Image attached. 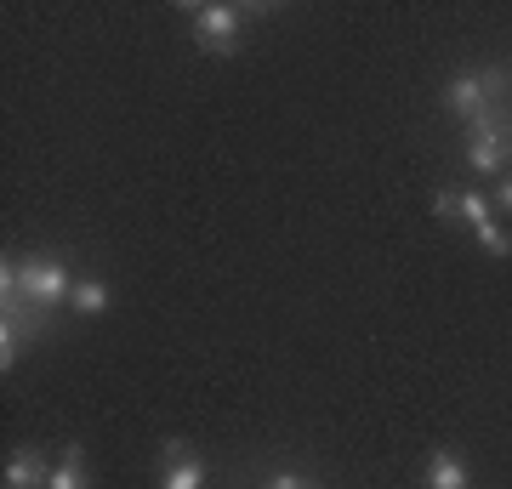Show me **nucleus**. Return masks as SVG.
I'll return each mask as SVG.
<instances>
[{"mask_svg":"<svg viewBox=\"0 0 512 489\" xmlns=\"http://www.w3.org/2000/svg\"><path fill=\"white\" fill-rule=\"evenodd\" d=\"M69 296H74L69 262H57V256H23L18 268H12V256H6V268H0V308H57Z\"/></svg>","mask_w":512,"mask_h":489,"instance_id":"obj_1","label":"nucleus"},{"mask_svg":"<svg viewBox=\"0 0 512 489\" xmlns=\"http://www.w3.org/2000/svg\"><path fill=\"white\" fill-rule=\"evenodd\" d=\"M507 91V74H478V69H456L444 80V109L456 114V120H484L495 109V97Z\"/></svg>","mask_w":512,"mask_h":489,"instance_id":"obj_2","label":"nucleus"},{"mask_svg":"<svg viewBox=\"0 0 512 489\" xmlns=\"http://www.w3.org/2000/svg\"><path fill=\"white\" fill-rule=\"evenodd\" d=\"M188 23H194V46L200 52H239V40H245V23H239V6L228 0H200V6H188Z\"/></svg>","mask_w":512,"mask_h":489,"instance_id":"obj_3","label":"nucleus"},{"mask_svg":"<svg viewBox=\"0 0 512 489\" xmlns=\"http://www.w3.org/2000/svg\"><path fill=\"white\" fill-rule=\"evenodd\" d=\"M473 137H467V165H473L478 177H495V171H507L512 160V120L501 109H490L484 120H473Z\"/></svg>","mask_w":512,"mask_h":489,"instance_id":"obj_4","label":"nucleus"},{"mask_svg":"<svg viewBox=\"0 0 512 489\" xmlns=\"http://www.w3.org/2000/svg\"><path fill=\"white\" fill-rule=\"evenodd\" d=\"M160 489H205V461L188 450L183 438H165V472Z\"/></svg>","mask_w":512,"mask_h":489,"instance_id":"obj_5","label":"nucleus"},{"mask_svg":"<svg viewBox=\"0 0 512 489\" xmlns=\"http://www.w3.org/2000/svg\"><path fill=\"white\" fill-rule=\"evenodd\" d=\"M6 489H46V478H52V467H46V455L40 450H18V455H6Z\"/></svg>","mask_w":512,"mask_h":489,"instance_id":"obj_6","label":"nucleus"},{"mask_svg":"<svg viewBox=\"0 0 512 489\" xmlns=\"http://www.w3.org/2000/svg\"><path fill=\"white\" fill-rule=\"evenodd\" d=\"M427 489H473L467 461L450 455V450H433V455H427Z\"/></svg>","mask_w":512,"mask_h":489,"instance_id":"obj_7","label":"nucleus"},{"mask_svg":"<svg viewBox=\"0 0 512 489\" xmlns=\"http://www.w3.org/2000/svg\"><path fill=\"white\" fill-rule=\"evenodd\" d=\"M46 489H92V478H86V450H80V444H63Z\"/></svg>","mask_w":512,"mask_h":489,"instance_id":"obj_8","label":"nucleus"},{"mask_svg":"<svg viewBox=\"0 0 512 489\" xmlns=\"http://www.w3.org/2000/svg\"><path fill=\"white\" fill-rule=\"evenodd\" d=\"M69 308L80 313V319H97V313H109V308H114V290L103 285V279H74Z\"/></svg>","mask_w":512,"mask_h":489,"instance_id":"obj_9","label":"nucleus"},{"mask_svg":"<svg viewBox=\"0 0 512 489\" xmlns=\"http://www.w3.org/2000/svg\"><path fill=\"white\" fill-rule=\"evenodd\" d=\"M456 222H467V228H484V222H490V200H484L478 188L456 194Z\"/></svg>","mask_w":512,"mask_h":489,"instance_id":"obj_10","label":"nucleus"},{"mask_svg":"<svg viewBox=\"0 0 512 489\" xmlns=\"http://www.w3.org/2000/svg\"><path fill=\"white\" fill-rule=\"evenodd\" d=\"M473 234H478V245H484V251H490V256H512V234H507V228H501V222H484V228H473Z\"/></svg>","mask_w":512,"mask_h":489,"instance_id":"obj_11","label":"nucleus"},{"mask_svg":"<svg viewBox=\"0 0 512 489\" xmlns=\"http://www.w3.org/2000/svg\"><path fill=\"white\" fill-rule=\"evenodd\" d=\"M268 489H313L302 472H279V478H268Z\"/></svg>","mask_w":512,"mask_h":489,"instance_id":"obj_12","label":"nucleus"},{"mask_svg":"<svg viewBox=\"0 0 512 489\" xmlns=\"http://www.w3.org/2000/svg\"><path fill=\"white\" fill-rule=\"evenodd\" d=\"M495 205H501V211H507V217H512V171H507V177H501V188H495Z\"/></svg>","mask_w":512,"mask_h":489,"instance_id":"obj_13","label":"nucleus"},{"mask_svg":"<svg viewBox=\"0 0 512 489\" xmlns=\"http://www.w3.org/2000/svg\"><path fill=\"white\" fill-rule=\"evenodd\" d=\"M433 211H439L444 222H456V194H439V200H433Z\"/></svg>","mask_w":512,"mask_h":489,"instance_id":"obj_14","label":"nucleus"}]
</instances>
